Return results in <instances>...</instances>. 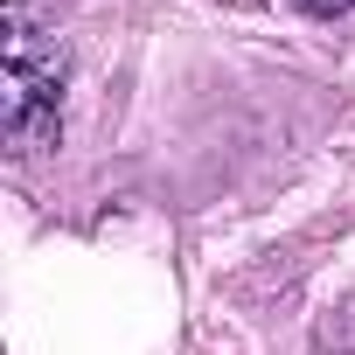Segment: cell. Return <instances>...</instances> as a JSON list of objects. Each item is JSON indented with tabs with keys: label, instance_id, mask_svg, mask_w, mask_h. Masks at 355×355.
<instances>
[{
	"label": "cell",
	"instance_id": "1",
	"mask_svg": "<svg viewBox=\"0 0 355 355\" xmlns=\"http://www.w3.org/2000/svg\"><path fill=\"white\" fill-rule=\"evenodd\" d=\"M0 56H8V98H0V132L15 153H42L63 139V84H70V49L56 28L35 21V8L0 15Z\"/></svg>",
	"mask_w": 355,
	"mask_h": 355
},
{
	"label": "cell",
	"instance_id": "2",
	"mask_svg": "<svg viewBox=\"0 0 355 355\" xmlns=\"http://www.w3.org/2000/svg\"><path fill=\"white\" fill-rule=\"evenodd\" d=\"M293 8H300V15H313V21H334V15H348V8H355V0H293Z\"/></svg>",
	"mask_w": 355,
	"mask_h": 355
}]
</instances>
